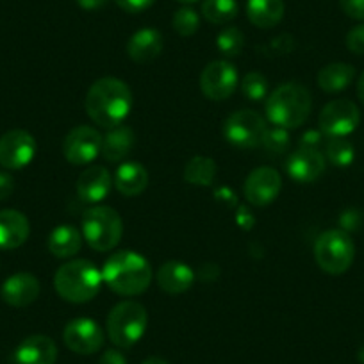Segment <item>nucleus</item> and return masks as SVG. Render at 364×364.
Wrapping results in <instances>:
<instances>
[{
  "instance_id": "26",
  "label": "nucleus",
  "mask_w": 364,
  "mask_h": 364,
  "mask_svg": "<svg viewBox=\"0 0 364 364\" xmlns=\"http://www.w3.org/2000/svg\"><path fill=\"white\" fill-rule=\"evenodd\" d=\"M355 68L348 63H331L318 73V86L327 93H339L353 82Z\"/></svg>"
},
{
  "instance_id": "8",
  "label": "nucleus",
  "mask_w": 364,
  "mask_h": 364,
  "mask_svg": "<svg viewBox=\"0 0 364 364\" xmlns=\"http://www.w3.org/2000/svg\"><path fill=\"white\" fill-rule=\"evenodd\" d=\"M266 129L264 118L252 109L234 111L223 122V136L237 149L261 146Z\"/></svg>"
},
{
  "instance_id": "17",
  "label": "nucleus",
  "mask_w": 364,
  "mask_h": 364,
  "mask_svg": "<svg viewBox=\"0 0 364 364\" xmlns=\"http://www.w3.org/2000/svg\"><path fill=\"white\" fill-rule=\"evenodd\" d=\"M40 281L31 273H15L2 284L0 295L13 307H27L40 296Z\"/></svg>"
},
{
  "instance_id": "41",
  "label": "nucleus",
  "mask_w": 364,
  "mask_h": 364,
  "mask_svg": "<svg viewBox=\"0 0 364 364\" xmlns=\"http://www.w3.org/2000/svg\"><path fill=\"white\" fill-rule=\"evenodd\" d=\"M320 139H321V134H318V132H307V134L302 138V146L316 149V145L320 143Z\"/></svg>"
},
{
  "instance_id": "7",
  "label": "nucleus",
  "mask_w": 364,
  "mask_h": 364,
  "mask_svg": "<svg viewBox=\"0 0 364 364\" xmlns=\"http://www.w3.org/2000/svg\"><path fill=\"white\" fill-rule=\"evenodd\" d=\"M355 257V245L346 230L331 229L320 234L314 243V259L328 275H341L348 272Z\"/></svg>"
},
{
  "instance_id": "12",
  "label": "nucleus",
  "mask_w": 364,
  "mask_h": 364,
  "mask_svg": "<svg viewBox=\"0 0 364 364\" xmlns=\"http://www.w3.org/2000/svg\"><path fill=\"white\" fill-rule=\"evenodd\" d=\"M237 86V72L229 61H213L202 70L200 90L209 100H227Z\"/></svg>"
},
{
  "instance_id": "2",
  "label": "nucleus",
  "mask_w": 364,
  "mask_h": 364,
  "mask_svg": "<svg viewBox=\"0 0 364 364\" xmlns=\"http://www.w3.org/2000/svg\"><path fill=\"white\" fill-rule=\"evenodd\" d=\"M102 281L117 295H141L152 282V268H150L149 261L138 252H114L104 264Z\"/></svg>"
},
{
  "instance_id": "33",
  "label": "nucleus",
  "mask_w": 364,
  "mask_h": 364,
  "mask_svg": "<svg viewBox=\"0 0 364 364\" xmlns=\"http://www.w3.org/2000/svg\"><path fill=\"white\" fill-rule=\"evenodd\" d=\"M289 132L286 129L281 127H268L264 132V138H262L261 146L266 152L273 154V156H281L286 154L289 149Z\"/></svg>"
},
{
  "instance_id": "4",
  "label": "nucleus",
  "mask_w": 364,
  "mask_h": 364,
  "mask_svg": "<svg viewBox=\"0 0 364 364\" xmlns=\"http://www.w3.org/2000/svg\"><path fill=\"white\" fill-rule=\"evenodd\" d=\"M102 272L87 259H73L59 266L54 275V286L63 300L86 304L95 299L102 286Z\"/></svg>"
},
{
  "instance_id": "16",
  "label": "nucleus",
  "mask_w": 364,
  "mask_h": 364,
  "mask_svg": "<svg viewBox=\"0 0 364 364\" xmlns=\"http://www.w3.org/2000/svg\"><path fill=\"white\" fill-rule=\"evenodd\" d=\"M113 188V177L104 166H90L77 178V197L86 204H99Z\"/></svg>"
},
{
  "instance_id": "22",
  "label": "nucleus",
  "mask_w": 364,
  "mask_h": 364,
  "mask_svg": "<svg viewBox=\"0 0 364 364\" xmlns=\"http://www.w3.org/2000/svg\"><path fill=\"white\" fill-rule=\"evenodd\" d=\"M113 184L124 197H138L149 186V171L143 164L127 161L117 168Z\"/></svg>"
},
{
  "instance_id": "21",
  "label": "nucleus",
  "mask_w": 364,
  "mask_h": 364,
  "mask_svg": "<svg viewBox=\"0 0 364 364\" xmlns=\"http://www.w3.org/2000/svg\"><path fill=\"white\" fill-rule=\"evenodd\" d=\"M164 41L159 31L156 29H139L131 36L127 43L129 58L139 65H146L157 59L163 52Z\"/></svg>"
},
{
  "instance_id": "38",
  "label": "nucleus",
  "mask_w": 364,
  "mask_h": 364,
  "mask_svg": "<svg viewBox=\"0 0 364 364\" xmlns=\"http://www.w3.org/2000/svg\"><path fill=\"white\" fill-rule=\"evenodd\" d=\"M99 364H127V359L118 350H106L100 357Z\"/></svg>"
},
{
  "instance_id": "13",
  "label": "nucleus",
  "mask_w": 364,
  "mask_h": 364,
  "mask_svg": "<svg viewBox=\"0 0 364 364\" xmlns=\"http://www.w3.org/2000/svg\"><path fill=\"white\" fill-rule=\"evenodd\" d=\"M63 341L72 352L80 355L97 353L104 345V331L90 318H75L63 331Z\"/></svg>"
},
{
  "instance_id": "6",
  "label": "nucleus",
  "mask_w": 364,
  "mask_h": 364,
  "mask_svg": "<svg viewBox=\"0 0 364 364\" xmlns=\"http://www.w3.org/2000/svg\"><path fill=\"white\" fill-rule=\"evenodd\" d=\"M124 223L113 208L93 205L82 215V237L93 250L109 252L120 243Z\"/></svg>"
},
{
  "instance_id": "5",
  "label": "nucleus",
  "mask_w": 364,
  "mask_h": 364,
  "mask_svg": "<svg viewBox=\"0 0 364 364\" xmlns=\"http://www.w3.org/2000/svg\"><path fill=\"white\" fill-rule=\"evenodd\" d=\"M149 325V314L143 304L125 300L117 304L107 314L106 332L111 343L120 348H131L143 338Z\"/></svg>"
},
{
  "instance_id": "40",
  "label": "nucleus",
  "mask_w": 364,
  "mask_h": 364,
  "mask_svg": "<svg viewBox=\"0 0 364 364\" xmlns=\"http://www.w3.org/2000/svg\"><path fill=\"white\" fill-rule=\"evenodd\" d=\"M341 223L345 229H355L359 223V213L357 211H346L345 216L341 218Z\"/></svg>"
},
{
  "instance_id": "39",
  "label": "nucleus",
  "mask_w": 364,
  "mask_h": 364,
  "mask_svg": "<svg viewBox=\"0 0 364 364\" xmlns=\"http://www.w3.org/2000/svg\"><path fill=\"white\" fill-rule=\"evenodd\" d=\"M77 6L86 11H97V9H102L107 4V0H75Z\"/></svg>"
},
{
  "instance_id": "14",
  "label": "nucleus",
  "mask_w": 364,
  "mask_h": 364,
  "mask_svg": "<svg viewBox=\"0 0 364 364\" xmlns=\"http://www.w3.org/2000/svg\"><path fill=\"white\" fill-rule=\"evenodd\" d=\"M282 190V178L275 168L259 166L245 181L243 193L250 204L257 208L272 204Z\"/></svg>"
},
{
  "instance_id": "35",
  "label": "nucleus",
  "mask_w": 364,
  "mask_h": 364,
  "mask_svg": "<svg viewBox=\"0 0 364 364\" xmlns=\"http://www.w3.org/2000/svg\"><path fill=\"white\" fill-rule=\"evenodd\" d=\"M339 6L346 16L364 22V0H339Z\"/></svg>"
},
{
  "instance_id": "1",
  "label": "nucleus",
  "mask_w": 364,
  "mask_h": 364,
  "mask_svg": "<svg viewBox=\"0 0 364 364\" xmlns=\"http://www.w3.org/2000/svg\"><path fill=\"white\" fill-rule=\"evenodd\" d=\"M84 107L93 124L104 129H113L124 124L131 113L132 91L122 79L102 77L87 90Z\"/></svg>"
},
{
  "instance_id": "30",
  "label": "nucleus",
  "mask_w": 364,
  "mask_h": 364,
  "mask_svg": "<svg viewBox=\"0 0 364 364\" xmlns=\"http://www.w3.org/2000/svg\"><path fill=\"white\" fill-rule=\"evenodd\" d=\"M216 47L225 58H236L245 47V34L237 27H227L216 38Z\"/></svg>"
},
{
  "instance_id": "43",
  "label": "nucleus",
  "mask_w": 364,
  "mask_h": 364,
  "mask_svg": "<svg viewBox=\"0 0 364 364\" xmlns=\"http://www.w3.org/2000/svg\"><path fill=\"white\" fill-rule=\"evenodd\" d=\"M141 364H168V363L164 359H161V357H149V359L143 360Z\"/></svg>"
},
{
  "instance_id": "29",
  "label": "nucleus",
  "mask_w": 364,
  "mask_h": 364,
  "mask_svg": "<svg viewBox=\"0 0 364 364\" xmlns=\"http://www.w3.org/2000/svg\"><path fill=\"white\" fill-rule=\"evenodd\" d=\"M325 156L334 166L346 168L355 159V149L346 138H328L325 143Z\"/></svg>"
},
{
  "instance_id": "10",
  "label": "nucleus",
  "mask_w": 364,
  "mask_h": 364,
  "mask_svg": "<svg viewBox=\"0 0 364 364\" xmlns=\"http://www.w3.org/2000/svg\"><path fill=\"white\" fill-rule=\"evenodd\" d=\"M102 152V134L95 127L79 125L66 134L63 141V154L68 163L75 166L90 164Z\"/></svg>"
},
{
  "instance_id": "23",
  "label": "nucleus",
  "mask_w": 364,
  "mask_h": 364,
  "mask_svg": "<svg viewBox=\"0 0 364 364\" xmlns=\"http://www.w3.org/2000/svg\"><path fill=\"white\" fill-rule=\"evenodd\" d=\"M134 132L127 125H117L109 129L106 136H102V156L111 163H120L131 154L134 146Z\"/></svg>"
},
{
  "instance_id": "36",
  "label": "nucleus",
  "mask_w": 364,
  "mask_h": 364,
  "mask_svg": "<svg viewBox=\"0 0 364 364\" xmlns=\"http://www.w3.org/2000/svg\"><path fill=\"white\" fill-rule=\"evenodd\" d=\"M156 0H117L118 8L127 13H141L149 9Z\"/></svg>"
},
{
  "instance_id": "18",
  "label": "nucleus",
  "mask_w": 364,
  "mask_h": 364,
  "mask_svg": "<svg viewBox=\"0 0 364 364\" xmlns=\"http://www.w3.org/2000/svg\"><path fill=\"white\" fill-rule=\"evenodd\" d=\"M157 286L168 295L186 293L195 282V272L181 261H168L159 266L156 273Z\"/></svg>"
},
{
  "instance_id": "32",
  "label": "nucleus",
  "mask_w": 364,
  "mask_h": 364,
  "mask_svg": "<svg viewBox=\"0 0 364 364\" xmlns=\"http://www.w3.org/2000/svg\"><path fill=\"white\" fill-rule=\"evenodd\" d=\"M268 79L259 72H250L241 79V93H243L248 100L259 102V100H262L268 95Z\"/></svg>"
},
{
  "instance_id": "24",
  "label": "nucleus",
  "mask_w": 364,
  "mask_h": 364,
  "mask_svg": "<svg viewBox=\"0 0 364 364\" xmlns=\"http://www.w3.org/2000/svg\"><path fill=\"white\" fill-rule=\"evenodd\" d=\"M247 16L259 29H272L284 18V0H248Z\"/></svg>"
},
{
  "instance_id": "20",
  "label": "nucleus",
  "mask_w": 364,
  "mask_h": 364,
  "mask_svg": "<svg viewBox=\"0 0 364 364\" xmlns=\"http://www.w3.org/2000/svg\"><path fill=\"white\" fill-rule=\"evenodd\" d=\"M31 232L29 220L16 209H2L0 211V248L13 250L22 247Z\"/></svg>"
},
{
  "instance_id": "11",
  "label": "nucleus",
  "mask_w": 364,
  "mask_h": 364,
  "mask_svg": "<svg viewBox=\"0 0 364 364\" xmlns=\"http://www.w3.org/2000/svg\"><path fill=\"white\" fill-rule=\"evenodd\" d=\"M36 156V139L22 129H13L0 138V166L22 170Z\"/></svg>"
},
{
  "instance_id": "44",
  "label": "nucleus",
  "mask_w": 364,
  "mask_h": 364,
  "mask_svg": "<svg viewBox=\"0 0 364 364\" xmlns=\"http://www.w3.org/2000/svg\"><path fill=\"white\" fill-rule=\"evenodd\" d=\"M357 359L360 360V364H364V345L360 346V348H359V352H357Z\"/></svg>"
},
{
  "instance_id": "25",
  "label": "nucleus",
  "mask_w": 364,
  "mask_h": 364,
  "mask_svg": "<svg viewBox=\"0 0 364 364\" xmlns=\"http://www.w3.org/2000/svg\"><path fill=\"white\" fill-rule=\"evenodd\" d=\"M82 247V232L73 225H59L48 236V250L59 259H68L79 254Z\"/></svg>"
},
{
  "instance_id": "27",
  "label": "nucleus",
  "mask_w": 364,
  "mask_h": 364,
  "mask_svg": "<svg viewBox=\"0 0 364 364\" xmlns=\"http://www.w3.org/2000/svg\"><path fill=\"white\" fill-rule=\"evenodd\" d=\"M184 181L191 186L208 188L216 178V163L208 156H195L188 161L184 173Z\"/></svg>"
},
{
  "instance_id": "45",
  "label": "nucleus",
  "mask_w": 364,
  "mask_h": 364,
  "mask_svg": "<svg viewBox=\"0 0 364 364\" xmlns=\"http://www.w3.org/2000/svg\"><path fill=\"white\" fill-rule=\"evenodd\" d=\"M177 2H182V4H193V2H198V0H177Z\"/></svg>"
},
{
  "instance_id": "34",
  "label": "nucleus",
  "mask_w": 364,
  "mask_h": 364,
  "mask_svg": "<svg viewBox=\"0 0 364 364\" xmlns=\"http://www.w3.org/2000/svg\"><path fill=\"white\" fill-rule=\"evenodd\" d=\"M346 47L357 55H364V23L353 27L346 36Z\"/></svg>"
},
{
  "instance_id": "19",
  "label": "nucleus",
  "mask_w": 364,
  "mask_h": 364,
  "mask_svg": "<svg viewBox=\"0 0 364 364\" xmlns=\"http://www.w3.org/2000/svg\"><path fill=\"white\" fill-rule=\"evenodd\" d=\"M15 359L16 364H54L58 359V346L48 336H29L18 345Z\"/></svg>"
},
{
  "instance_id": "37",
  "label": "nucleus",
  "mask_w": 364,
  "mask_h": 364,
  "mask_svg": "<svg viewBox=\"0 0 364 364\" xmlns=\"http://www.w3.org/2000/svg\"><path fill=\"white\" fill-rule=\"evenodd\" d=\"M13 190H15V181H13L11 175L0 171V200L11 197Z\"/></svg>"
},
{
  "instance_id": "15",
  "label": "nucleus",
  "mask_w": 364,
  "mask_h": 364,
  "mask_svg": "<svg viewBox=\"0 0 364 364\" xmlns=\"http://www.w3.org/2000/svg\"><path fill=\"white\" fill-rule=\"evenodd\" d=\"M286 171L293 181L300 184H309L318 181L325 171V157L318 149L300 146L293 154H289L286 161Z\"/></svg>"
},
{
  "instance_id": "9",
  "label": "nucleus",
  "mask_w": 364,
  "mask_h": 364,
  "mask_svg": "<svg viewBox=\"0 0 364 364\" xmlns=\"http://www.w3.org/2000/svg\"><path fill=\"white\" fill-rule=\"evenodd\" d=\"M360 122L359 107L346 99H336L321 109L318 125L328 138H346Z\"/></svg>"
},
{
  "instance_id": "28",
  "label": "nucleus",
  "mask_w": 364,
  "mask_h": 364,
  "mask_svg": "<svg viewBox=\"0 0 364 364\" xmlns=\"http://www.w3.org/2000/svg\"><path fill=\"white\" fill-rule=\"evenodd\" d=\"M237 2L236 0H204L202 4V15L208 22L223 26V23L232 22L237 16Z\"/></svg>"
},
{
  "instance_id": "3",
  "label": "nucleus",
  "mask_w": 364,
  "mask_h": 364,
  "mask_svg": "<svg viewBox=\"0 0 364 364\" xmlns=\"http://www.w3.org/2000/svg\"><path fill=\"white\" fill-rule=\"evenodd\" d=\"M313 107V99L302 84L288 82L273 90L266 100V117L275 127L289 131L306 124Z\"/></svg>"
},
{
  "instance_id": "31",
  "label": "nucleus",
  "mask_w": 364,
  "mask_h": 364,
  "mask_svg": "<svg viewBox=\"0 0 364 364\" xmlns=\"http://www.w3.org/2000/svg\"><path fill=\"white\" fill-rule=\"evenodd\" d=\"M171 26H173L175 33H177L178 36L190 38L193 36L198 31V27H200V16H198V13L195 11V9L181 8L175 11Z\"/></svg>"
},
{
  "instance_id": "42",
  "label": "nucleus",
  "mask_w": 364,
  "mask_h": 364,
  "mask_svg": "<svg viewBox=\"0 0 364 364\" xmlns=\"http://www.w3.org/2000/svg\"><path fill=\"white\" fill-rule=\"evenodd\" d=\"M357 97H359V100L364 106V73L359 77V80H357Z\"/></svg>"
}]
</instances>
